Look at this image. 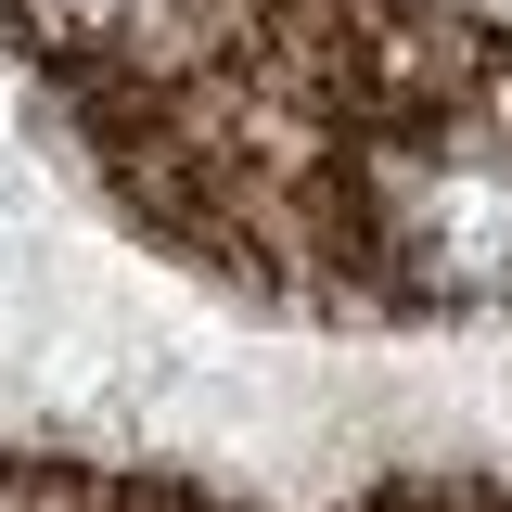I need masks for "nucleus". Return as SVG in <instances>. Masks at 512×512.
Returning a JSON list of instances; mask_svg holds the SVG:
<instances>
[{
	"instance_id": "nucleus-1",
	"label": "nucleus",
	"mask_w": 512,
	"mask_h": 512,
	"mask_svg": "<svg viewBox=\"0 0 512 512\" xmlns=\"http://www.w3.org/2000/svg\"><path fill=\"white\" fill-rule=\"evenodd\" d=\"M372 512H512V500H372Z\"/></svg>"
}]
</instances>
